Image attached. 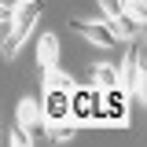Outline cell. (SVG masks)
I'll use <instances>...</instances> for the list:
<instances>
[{"instance_id": "6da1fadb", "label": "cell", "mask_w": 147, "mask_h": 147, "mask_svg": "<svg viewBox=\"0 0 147 147\" xmlns=\"http://www.w3.org/2000/svg\"><path fill=\"white\" fill-rule=\"evenodd\" d=\"M37 18H40V0H18L15 7H11V18H7V26H4V37H0V48L7 59H15L18 48H22V40L33 33Z\"/></svg>"}, {"instance_id": "7a4b0ae2", "label": "cell", "mask_w": 147, "mask_h": 147, "mask_svg": "<svg viewBox=\"0 0 147 147\" xmlns=\"http://www.w3.org/2000/svg\"><path fill=\"white\" fill-rule=\"evenodd\" d=\"M125 85H129V92L136 96V99H144L147 96V81H144V44H132L129 48V55H125Z\"/></svg>"}, {"instance_id": "3957f363", "label": "cell", "mask_w": 147, "mask_h": 147, "mask_svg": "<svg viewBox=\"0 0 147 147\" xmlns=\"http://www.w3.org/2000/svg\"><path fill=\"white\" fill-rule=\"evenodd\" d=\"M70 30L77 37H85V40H92V44H99V48H110V44H118V37H114V30H110L107 18H99V22H85V18H74Z\"/></svg>"}, {"instance_id": "277c9868", "label": "cell", "mask_w": 147, "mask_h": 147, "mask_svg": "<svg viewBox=\"0 0 147 147\" xmlns=\"http://www.w3.org/2000/svg\"><path fill=\"white\" fill-rule=\"evenodd\" d=\"M40 114H44V121H48V125L66 121V118H70V92H66V88H44Z\"/></svg>"}, {"instance_id": "5b68a950", "label": "cell", "mask_w": 147, "mask_h": 147, "mask_svg": "<svg viewBox=\"0 0 147 147\" xmlns=\"http://www.w3.org/2000/svg\"><path fill=\"white\" fill-rule=\"evenodd\" d=\"M18 125L30 132V140H40V136H44V125H48V121H44L37 99H22V103H18Z\"/></svg>"}, {"instance_id": "8992f818", "label": "cell", "mask_w": 147, "mask_h": 147, "mask_svg": "<svg viewBox=\"0 0 147 147\" xmlns=\"http://www.w3.org/2000/svg\"><path fill=\"white\" fill-rule=\"evenodd\" d=\"M55 63H59V40H55V33H44L37 40V66L40 70H52Z\"/></svg>"}, {"instance_id": "52a82bcc", "label": "cell", "mask_w": 147, "mask_h": 147, "mask_svg": "<svg viewBox=\"0 0 147 147\" xmlns=\"http://www.w3.org/2000/svg\"><path fill=\"white\" fill-rule=\"evenodd\" d=\"M88 74H92V85H96L99 92H103V88H114V85H118V70H114L110 63H96Z\"/></svg>"}, {"instance_id": "ba28073f", "label": "cell", "mask_w": 147, "mask_h": 147, "mask_svg": "<svg viewBox=\"0 0 147 147\" xmlns=\"http://www.w3.org/2000/svg\"><path fill=\"white\" fill-rule=\"evenodd\" d=\"M121 15H129L136 26L147 22V0H121Z\"/></svg>"}, {"instance_id": "9c48e42d", "label": "cell", "mask_w": 147, "mask_h": 147, "mask_svg": "<svg viewBox=\"0 0 147 147\" xmlns=\"http://www.w3.org/2000/svg\"><path fill=\"white\" fill-rule=\"evenodd\" d=\"M40 81H44V88H66V92L74 88V81H70V77H66L63 70H55V66L40 74Z\"/></svg>"}, {"instance_id": "30bf717a", "label": "cell", "mask_w": 147, "mask_h": 147, "mask_svg": "<svg viewBox=\"0 0 147 147\" xmlns=\"http://www.w3.org/2000/svg\"><path fill=\"white\" fill-rule=\"evenodd\" d=\"M110 30H114V37H132L140 26H136L129 15H118V18H110Z\"/></svg>"}, {"instance_id": "8fae6325", "label": "cell", "mask_w": 147, "mask_h": 147, "mask_svg": "<svg viewBox=\"0 0 147 147\" xmlns=\"http://www.w3.org/2000/svg\"><path fill=\"white\" fill-rule=\"evenodd\" d=\"M96 4H99V11H103V18H118L121 15V0H96Z\"/></svg>"}, {"instance_id": "7c38bea8", "label": "cell", "mask_w": 147, "mask_h": 147, "mask_svg": "<svg viewBox=\"0 0 147 147\" xmlns=\"http://www.w3.org/2000/svg\"><path fill=\"white\" fill-rule=\"evenodd\" d=\"M7 144H15V147H30L33 140H30V132H26L22 125H15V129H11V136H7Z\"/></svg>"}, {"instance_id": "4fadbf2b", "label": "cell", "mask_w": 147, "mask_h": 147, "mask_svg": "<svg viewBox=\"0 0 147 147\" xmlns=\"http://www.w3.org/2000/svg\"><path fill=\"white\" fill-rule=\"evenodd\" d=\"M70 136H74L70 118H66V121H55V129H52V140H70Z\"/></svg>"}, {"instance_id": "5bb4252c", "label": "cell", "mask_w": 147, "mask_h": 147, "mask_svg": "<svg viewBox=\"0 0 147 147\" xmlns=\"http://www.w3.org/2000/svg\"><path fill=\"white\" fill-rule=\"evenodd\" d=\"M7 18H11V7H7V4H0V22H7Z\"/></svg>"}, {"instance_id": "9a60e30c", "label": "cell", "mask_w": 147, "mask_h": 147, "mask_svg": "<svg viewBox=\"0 0 147 147\" xmlns=\"http://www.w3.org/2000/svg\"><path fill=\"white\" fill-rule=\"evenodd\" d=\"M4 26H7V22H0V37H4Z\"/></svg>"}]
</instances>
